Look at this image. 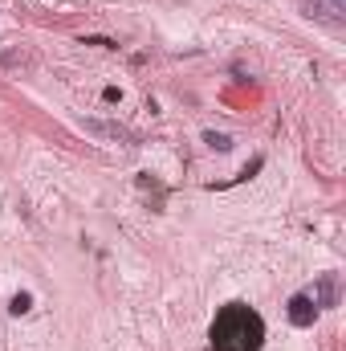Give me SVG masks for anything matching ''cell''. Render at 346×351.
Segmentation results:
<instances>
[{
	"label": "cell",
	"mask_w": 346,
	"mask_h": 351,
	"mask_svg": "<svg viewBox=\"0 0 346 351\" xmlns=\"http://www.w3.org/2000/svg\"><path fill=\"white\" fill-rule=\"evenodd\" d=\"M212 351H261L265 348V319L249 302H228L212 319Z\"/></svg>",
	"instance_id": "obj_1"
},
{
	"label": "cell",
	"mask_w": 346,
	"mask_h": 351,
	"mask_svg": "<svg viewBox=\"0 0 346 351\" xmlns=\"http://www.w3.org/2000/svg\"><path fill=\"white\" fill-rule=\"evenodd\" d=\"M285 315H289V323H293V327H314V319L322 315V306L314 302V294H310V290H297V294L289 298Z\"/></svg>",
	"instance_id": "obj_2"
},
{
	"label": "cell",
	"mask_w": 346,
	"mask_h": 351,
	"mask_svg": "<svg viewBox=\"0 0 346 351\" xmlns=\"http://www.w3.org/2000/svg\"><path fill=\"white\" fill-rule=\"evenodd\" d=\"M310 294H314V302H318V306H334V302H338V278H334V274L318 278V286H314Z\"/></svg>",
	"instance_id": "obj_3"
},
{
	"label": "cell",
	"mask_w": 346,
	"mask_h": 351,
	"mask_svg": "<svg viewBox=\"0 0 346 351\" xmlns=\"http://www.w3.org/2000/svg\"><path fill=\"white\" fill-rule=\"evenodd\" d=\"M29 311H33V294H29V290L12 294V302H8V315H29Z\"/></svg>",
	"instance_id": "obj_4"
},
{
	"label": "cell",
	"mask_w": 346,
	"mask_h": 351,
	"mask_svg": "<svg viewBox=\"0 0 346 351\" xmlns=\"http://www.w3.org/2000/svg\"><path fill=\"white\" fill-rule=\"evenodd\" d=\"M94 135H114V139H131V131L127 127H106V123H86Z\"/></svg>",
	"instance_id": "obj_5"
},
{
	"label": "cell",
	"mask_w": 346,
	"mask_h": 351,
	"mask_svg": "<svg viewBox=\"0 0 346 351\" xmlns=\"http://www.w3.org/2000/svg\"><path fill=\"white\" fill-rule=\"evenodd\" d=\"M204 139H208V147H216V152H228V147H232V139H228V135H216V131H208Z\"/></svg>",
	"instance_id": "obj_6"
},
{
	"label": "cell",
	"mask_w": 346,
	"mask_h": 351,
	"mask_svg": "<svg viewBox=\"0 0 346 351\" xmlns=\"http://www.w3.org/2000/svg\"><path fill=\"white\" fill-rule=\"evenodd\" d=\"M318 4H326V16H343V0H318Z\"/></svg>",
	"instance_id": "obj_7"
},
{
	"label": "cell",
	"mask_w": 346,
	"mask_h": 351,
	"mask_svg": "<svg viewBox=\"0 0 346 351\" xmlns=\"http://www.w3.org/2000/svg\"><path fill=\"white\" fill-rule=\"evenodd\" d=\"M82 45H102V49H114L110 37H82Z\"/></svg>",
	"instance_id": "obj_8"
}]
</instances>
